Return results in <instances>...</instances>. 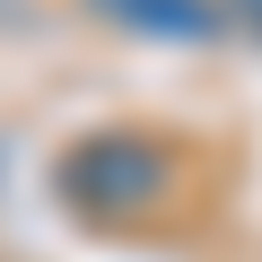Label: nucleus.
<instances>
[{"label": "nucleus", "mask_w": 262, "mask_h": 262, "mask_svg": "<svg viewBox=\"0 0 262 262\" xmlns=\"http://www.w3.org/2000/svg\"><path fill=\"white\" fill-rule=\"evenodd\" d=\"M105 9H114L122 27H140V35H210L201 0H105Z\"/></svg>", "instance_id": "nucleus-1"}]
</instances>
